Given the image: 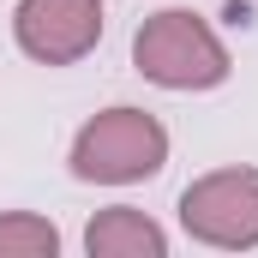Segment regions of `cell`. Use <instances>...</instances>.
Listing matches in <instances>:
<instances>
[{
  "mask_svg": "<svg viewBox=\"0 0 258 258\" xmlns=\"http://www.w3.org/2000/svg\"><path fill=\"white\" fill-rule=\"evenodd\" d=\"M132 66H138V78L156 84V90L198 96V90L228 84L234 54H228V42L210 30V18H198L192 6H162V12H150V18L132 30Z\"/></svg>",
  "mask_w": 258,
  "mask_h": 258,
  "instance_id": "6da1fadb",
  "label": "cell"
},
{
  "mask_svg": "<svg viewBox=\"0 0 258 258\" xmlns=\"http://www.w3.org/2000/svg\"><path fill=\"white\" fill-rule=\"evenodd\" d=\"M66 168L84 186H138V180H156L168 168V126L150 108H138V102H114V108L90 114L72 132Z\"/></svg>",
  "mask_w": 258,
  "mask_h": 258,
  "instance_id": "7a4b0ae2",
  "label": "cell"
},
{
  "mask_svg": "<svg viewBox=\"0 0 258 258\" xmlns=\"http://www.w3.org/2000/svg\"><path fill=\"white\" fill-rule=\"evenodd\" d=\"M180 228L198 246L216 252H252L258 246V168H210L180 192Z\"/></svg>",
  "mask_w": 258,
  "mask_h": 258,
  "instance_id": "3957f363",
  "label": "cell"
},
{
  "mask_svg": "<svg viewBox=\"0 0 258 258\" xmlns=\"http://www.w3.org/2000/svg\"><path fill=\"white\" fill-rule=\"evenodd\" d=\"M102 0H18L12 6V42L36 66H78L102 42Z\"/></svg>",
  "mask_w": 258,
  "mask_h": 258,
  "instance_id": "277c9868",
  "label": "cell"
},
{
  "mask_svg": "<svg viewBox=\"0 0 258 258\" xmlns=\"http://www.w3.org/2000/svg\"><path fill=\"white\" fill-rule=\"evenodd\" d=\"M84 252L90 258H168V228L150 210L108 204L84 222Z\"/></svg>",
  "mask_w": 258,
  "mask_h": 258,
  "instance_id": "5b68a950",
  "label": "cell"
},
{
  "mask_svg": "<svg viewBox=\"0 0 258 258\" xmlns=\"http://www.w3.org/2000/svg\"><path fill=\"white\" fill-rule=\"evenodd\" d=\"M60 228L36 210H0V258H54Z\"/></svg>",
  "mask_w": 258,
  "mask_h": 258,
  "instance_id": "8992f818",
  "label": "cell"
}]
</instances>
